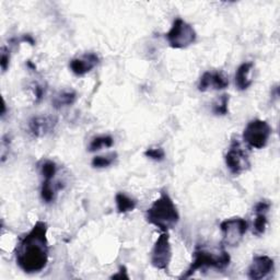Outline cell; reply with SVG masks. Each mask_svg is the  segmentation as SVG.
<instances>
[{"label":"cell","instance_id":"cell-1","mask_svg":"<svg viewBox=\"0 0 280 280\" xmlns=\"http://www.w3.org/2000/svg\"><path fill=\"white\" fill-rule=\"evenodd\" d=\"M48 252L47 225L40 220L16 245L15 262L24 273H40L47 265Z\"/></svg>","mask_w":280,"mask_h":280},{"label":"cell","instance_id":"cell-2","mask_svg":"<svg viewBox=\"0 0 280 280\" xmlns=\"http://www.w3.org/2000/svg\"><path fill=\"white\" fill-rule=\"evenodd\" d=\"M147 221L162 232H167L180 221V214L167 192L162 191L146 214Z\"/></svg>","mask_w":280,"mask_h":280},{"label":"cell","instance_id":"cell-3","mask_svg":"<svg viewBox=\"0 0 280 280\" xmlns=\"http://www.w3.org/2000/svg\"><path fill=\"white\" fill-rule=\"evenodd\" d=\"M194 258L190 268L181 276V279H186L196 273L199 269L215 268L225 269L230 264V255L223 249H220L217 253L209 252L203 248H197L194 252Z\"/></svg>","mask_w":280,"mask_h":280},{"label":"cell","instance_id":"cell-4","mask_svg":"<svg viewBox=\"0 0 280 280\" xmlns=\"http://www.w3.org/2000/svg\"><path fill=\"white\" fill-rule=\"evenodd\" d=\"M170 46L172 48L181 49L191 46L196 42L197 34L191 24L181 18L174 20L170 31L165 34Z\"/></svg>","mask_w":280,"mask_h":280},{"label":"cell","instance_id":"cell-5","mask_svg":"<svg viewBox=\"0 0 280 280\" xmlns=\"http://www.w3.org/2000/svg\"><path fill=\"white\" fill-rule=\"evenodd\" d=\"M271 135V127L266 121H251L243 132V140L248 146L254 149L266 147Z\"/></svg>","mask_w":280,"mask_h":280},{"label":"cell","instance_id":"cell-6","mask_svg":"<svg viewBox=\"0 0 280 280\" xmlns=\"http://www.w3.org/2000/svg\"><path fill=\"white\" fill-rule=\"evenodd\" d=\"M225 160L229 171L234 175H240L247 172L251 167L249 156L237 138H232Z\"/></svg>","mask_w":280,"mask_h":280},{"label":"cell","instance_id":"cell-7","mask_svg":"<svg viewBox=\"0 0 280 280\" xmlns=\"http://www.w3.org/2000/svg\"><path fill=\"white\" fill-rule=\"evenodd\" d=\"M249 225L245 219L235 217L227 219L220 223V230L222 232V242L228 247H236L242 241L248 231Z\"/></svg>","mask_w":280,"mask_h":280},{"label":"cell","instance_id":"cell-8","mask_svg":"<svg viewBox=\"0 0 280 280\" xmlns=\"http://www.w3.org/2000/svg\"><path fill=\"white\" fill-rule=\"evenodd\" d=\"M171 259L172 248L170 243V236L167 232H163L158 237L154 250L151 252V264L159 270L167 271Z\"/></svg>","mask_w":280,"mask_h":280},{"label":"cell","instance_id":"cell-9","mask_svg":"<svg viewBox=\"0 0 280 280\" xmlns=\"http://www.w3.org/2000/svg\"><path fill=\"white\" fill-rule=\"evenodd\" d=\"M274 259L267 255H257L253 258L249 267L248 276L252 280H260L266 278L274 271Z\"/></svg>","mask_w":280,"mask_h":280},{"label":"cell","instance_id":"cell-10","mask_svg":"<svg viewBox=\"0 0 280 280\" xmlns=\"http://www.w3.org/2000/svg\"><path fill=\"white\" fill-rule=\"evenodd\" d=\"M229 86V80L222 71H206L198 82V90L206 92L208 90H223Z\"/></svg>","mask_w":280,"mask_h":280},{"label":"cell","instance_id":"cell-11","mask_svg":"<svg viewBox=\"0 0 280 280\" xmlns=\"http://www.w3.org/2000/svg\"><path fill=\"white\" fill-rule=\"evenodd\" d=\"M100 63V58L95 53H87L81 57L73 58L69 63L70 70L78 77L87 74Z\"/></svg>","mask_w":280,"mask_h":280},{"label":"cell","instance_id":"cell-12","mask_svg":"<svg viewBox=\"0 0 280 280\" xmlns=\"http://www.w3.org/2000/svg\"><path fill=\"white\" fill-rule=\"evenodd\" d=\"M57 124V120L53 116H36L29 123V129L34 137H43L53 132Z\"/></svg>","mask_w":280,"mask_h":280},{"label":"cell","instance_id":"cell-13","mask_svg":"<svg viewBox=\"0 0 280 280\" xmlns=\"http://www.w3.org/2000/svg\"><path fill=\"white\" fill-rule=\"evenodd\" d=\"M253 68L252 63H243L235 72V86L240 91H244L251 87L252 79L250 73Z\"/></svg>","mask_w":280,"mask_h":280},{"label":"cell","instance_id":"cell-14","mask_svg":"<svg viewBox=\"0 0 280 280\" xmlns=\"http://www.w3.org/2000/svg\"><path fill=\"white\" fill-rule=\"evenodd\" d=\"M115 201L117 210L120 214L130 213V211L135 210V208L137 207V200L129 197L125 193H117L115 196Z\"/></svg>","mask_w":280,"mask_h":280},{"label":"cell","instance_id":"cell-15","mask_svg":"<svg viewBox=\"0 0 280 280\" xmlns=\"http://www.w3.org/2000/svg\"><path fill=\"white\" fill-rule=\"evenodd\" d=\"M76 100H77V95L74 91H63L54 98L53 105L55 108H62L72 105Z\"/></svg>","mask_w":280,"mask_h":280},{"label":"cell","instance_id":"cell-16","mask_svg":"<svg viewBox=\"0 0 280 280\" xmlns=\"http://www.w3.org/2000/svg\"><path fill=\"white\" fill-rule=\"evenodd\" d=\"M114 143V140L113 138L111 137V136L108 135H104V136H99V137H96L93 138L90 142L89 145V151L90 152H95L97 150H100L101 148L103 147H106V148H109L112 147Z\"/></svg>","mask_w":280,"mask_h":280},{"label":"cell","instance_id":"cell-17","mask_svg":"<svg viewBox=\"0 0 280 280\" xmlns=\"http://www.w3.org/2000/svg\"><path fill=\"white\" fill-rule=\"evenodd\" d=\"M117 155L116 154H111L107 156H99V157H95L92 160V166L96 169H104V167H108L109 165H112L114 163V161L116 160Z\"/></svg>","mask_w":280,"mask_h":280},{"label":"cell","instance_id":"cell-18","mask_svg":"<svg viewBox=\"0 0 280 280\" xmlns=\"http://www.w3.org/2000/svg\"><path fill=\"white\" fill-rule=\"evenodd\" d=\"M41 197L45 202H52L55 198V188L52 181H43L41 189Z\"/></svg>","mask_w":280,"mask_h":280},{"label":"cell","instance_id":"cell-19","mask_svg":"<svg viewBox=\"0 0 280 280\" xmlns=\"http://www.w3.org/2000/svg\"><path fill=\"white\" fill-rule=\"evenodd\" d=\"M267 227V217L266 214H256V218L254 220L253 232L255 235L260 236L265 233Z\"/></svg>","mask_w":280,"mask_h":280},{"label":"cell","instance_id":"cell-20","mask_svg":"<svg viewBox=\"0 0 280 280\" xmlns=\"http://www.w3.org/2000/svg\"><path fill=\"white\" fill-rule=\"evenodd\" d=\"M41 172L45 181H53L54 176L57 172V165L54 161L47 160L43 163V165L41 166Z\"/></svg>","mask_w":280,"mask_h":280},{"label":"cell","instance_id":"cell-21","mask_svg":"<svg viewBox=\"0 0 280 280\" xmlns=\"http://www.w3.org/2000/svg\"><path fill=\"white\" fill-rule=\"evenodd\" d=\"M229 96L223 95L217 103L214 104L213 112L216 115H227L229 113Z\"/></svg>","mask_w":280,"mask_h":280},{"label":"cell","instance_id":"cell-22","mask_svg":"<svg viewBox=\"0 0 280 280\" xmlns=\"http://www.w3.org/2000/svg\"><path fill=\"white\" fill-rule=\"evenodd\" d=\"M145 156L151 160L155 161H163L165 158V152L162 148L156 147V148H149L145 151Z\"/></svg>","mask_w":280,"mask_h":280},{"label":"cell","instance_id":"cell-23","mask_svg":"<svg viewBox=\"0 0 280 280\" xmlns=\"http://www.w3.org/2000/svg\"><path fill=\"white\" fill-rule=\"evenodd\" d=\"M270 209V202L266 200L258 201L255 207H254V211L256 214H267V211Z\"/></svg>","mask_w":280,"mask_h":280},{"label":"cell","instance_id":"cell-24","mask_svg":"<svg viewBox=\"0 0 280 280\" xmlns=\"http://www.w3.org/2000/svg\"><path fill=\"white\" fill-rule=\"evenodd\" d=\"M10 64V54L9 52H7L6 49H3L2 53V61H0V65H2V69L3 71H7L8 67H9Z\"/></svg>","mask_w":280,"mask_h":280},{"label":"cell","instance_id":"cell-25","mask_svg":"<svg viewBox=\"0 0 280 280\" xmlns=\"http://www.w3.org/2000/svg\"><path fill=\"white\" fill-rule=\"evenodd\" d=\"M112 279H129L128 274H127V269L125 266H121L120 267V271H118L117 274L113 275L111 277Z\"/></svg>","mask_w":280,"mask_h":280},{"label":"cell","instance_id":"cell-26","mask_svg":"<svg viewBox=\"0 0 280 280\" xmlns=\"http://www.w3.org/2000/svg\"><path fill=\"white\" fill-rule=\"evenodd\" d=\"M34 92H35L36 100H38V101H41V99L43 98V95H44V90H43V88L40 87V86H36V87H35V90H34Z\"/></svg>","mask_w":280,"mask_h":280},{"label":"cell","instance_id":"cell-27","mask_svg":"<svg viewBox=\"0 0 280 280\" xmlns=\"http://www.w3.org/2000/svg\"><path fill=\"white\" fill-rule=\"evenodd\" d=\"M22 42H27V43L31 44V45H35V41L31 36V35H23L21 39Z\"/></svg>","mask_w":280,"mask_h":280},{"label":"cell","instance_id":"cell-28","mask_svg":"<svg viewBox=\"0 0 280 280\" xmlns=\"http://www.w3.org/2000/svg\"><path fill=\"white\" fill-rule=\"evenodd\" d=\"M5 113H6V103H5V101H3V112H2L3 116L5 115Z\"/></svg>","mask_w":280,"mask_h":280}]
</instances>
